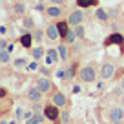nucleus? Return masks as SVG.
Masks as SVG:
<instances>
[{"label":"nucleus","instance_id":"obj_1","mask_svg":"<svg viewBox=\"0 0 124 124\" xmlns=\"http://www.w3.org/2000/svg\"><path fill=\"white\" fill-rule=\"evenodd\" d=\"M78 78H80L82 82H86V84H91V82H95V78H97V71H95L93 66H84L78 71Z\"/></svg>","mask_w":124,"mask_h":124},{"label":"nucleus","instance_id":"obj_2","mask_svg":"<svg viewBox=\"0 0 124 124\" xmlns=\"http://www.w3.org/2000/svg\"><path fill=\"white\" fill-rule=\"evenodd\" d=\"M108 117H109V122L111 124H122L124 122V109L119 108V106H115V108L109 109Z\"/></svg>","mask_w":124,"mask_h":124},{"label":"nucleus","instance_id":"obj_3","mask_svg":"<svg viewBox=\"0 0 124 124\" xmlns=\"http://www.w3.org/2000/svg\"><path fill=\"white\" fill-rule=\"evenodd\" d=\"M44 115H46V119L53 120V122H57V120L60 119V111H58V108H57L55 104L44 106Z\"/></svg>","mask_w":124,"mask_h":124},{"label":"nucleus","instance_id":"obj_4","mask_svg":"<svg viewBox=\"0 0 124 124\" xmlns=\"http://www.w3.org/2000/svg\"><path fill=\"white\" fill-rule=\"evenodd\" d=\"M113 73H115V66H113L111 62H104L101 66V78L102 80H108V78H111L113 77Z\"/></svg>","mask_w":124,"mask_h":124},{"label":"nucleus","instance_id":"obj_5","mask_svg":"<svg viewBox=\"0 0 124 124\" xmlns=\"http://www.w3.org/2000/svg\"><path fill=\"white\" fill-rule=\"evenodd\" d=\"M46 37L51 40V42H57V40L60 39V33H58L57 24H49V26L46 27Z\"/></svg>","mask_w":124,"mask_h":124},{"label":"nucleus","instance_id":"obj_6","mask_svg":"<svg viewBox=\"0 0 124 124\" xmlns=\"http://www.w3.org/2000/svg\"><path fill=\"white\" fill-rule=\"evenodd\" d=\"M35 86H37V88H39L42 93H47V91L51 89V80H49L47 77H44V75H42V77H39V78H37Z\"/></svg>","mask_w":124,"mask_h":124},{"label":"nucleus","instance_id":"obj_7","mask_svg":"<svg viewBox=\"0 0 124 124\" xmlns=\"http://www.w3.org/2000/svg\"><path fill=\"white\" fill-rule=\"evenodd\" d=\"M68 22L71 24V26H80L82 22H84V15H82V11H71L70 16H68Z\"/></svg>","mask_w":124,"mask_h":124},{"label":"nucleus","instance_id":"obj_8","mask_svg":"<svg viewBox=\"0 0 124 124\" xmlns=\"http://www.w3.org/2000/svg\"><path fill=\"white\" fill-rule=\"evenodd\" d=\"M51 101H53V104L57 106V108H64V106L68 104V99H66V95H64L62 91L53 93V99H51Z\"/></svg>","mask_w":124,"mask_h":124},{"label":"nucleus","instance_id":"obj_9","mask_svg":"<svg viewBox=\"0 0 124 124\" xmlns=\"http://www.w3.org/2000/svg\"><path fill=\"white\" fill-rule=\"evenodd\" d=\"M26 95H27V99H29L31 102H39L40 99H42V91H40L37 86H35V88H29Z\"/></svg>","mask_w":124,"mask_h":124},{"label":"nucleus","instance_id":"obj_10","mask_svg":"<svg viewBox=\"0 0 124 124\" xmlns=\"http://www.w3.org/2000/svg\"><path fill=\"white\" fill-rule=\"evenodd\" d=\"M109 44H119V46H124V39H122V35H119V33H111V35L106 39L104 46H109Z\"/></svg>","mask_w":124,"mask_h":124},{"label":"nucleus","instance_id":"obj_11","mask_svg":"<svg viewBox=\"0 0 124 124\" xmlns=\"http://www.w3.org/2000/svg\"><path fill=\"white\" fill-rule=\"evenodd\" d=\"M58 49H47L46 51V64L47 66H51V64H55V62L58 60Z\"/></svg>","mask_w":124,"mask_h":124},{"label":"nucleus","instance_id":"obj_12","mask_svg":"<svg viewBox=\"0 0 124 124\" xmlns=\"http://www.w3.org/2000/svg\"><path fill=\"white\" fill-rule=\"evenodd\" d=\"M57 27H58V33H60V39H66V35L70 33V22H66V20H58Z\"/></svg>","mask_w":124,"mask_h":124},{"label":"nucleus","instance_id":"obj_13","mask_svg":"<svg viewBox=\"0 0 124 124\" xmlns=\"http://www.w3.org/2000/svg\"><path fill=\"white\" fill-rule=\"evenodd\" d=\"M46 15L51 18H58L62 15V8L60 6H49V8H46Z\"/></svg>","mask_w":124,"mask_h":124},{"label":"nucleus","instance_id":"obj_14","mask_svg":"<svg viewBox=\"0 0 124 124\" xmlns=\"http://www.w3.org/2000/svg\"><path fill=\"white\" fill-rule=\"evenodd\" d=\"M20 44H22V47H27V49H29L31 44H33V35H31V33H24V35L20 37Z\"/></svg>","mask_w":124,"mask_h":124},{"label":"nucleus","instance_id":"obj_15","mask_svg":"<svg viewBox=\"0 0 124 124\" xmlns=\"http://www.w3.org/2000/svg\"><path fill=\"white\" fill-rule=\"evenodd\" d=\"M31 57L35 58V60H40V58L44 57V47H42V46L33 47V49H31Z\"/></svg>","mask_w":124,"mask_h":124},{"label":"nucleus","instance_id":"obj_16","mask_svg":"<svg viewBox=\"0 0 124 124\" xmlns=\"http://www.w3.org/2000/svg\"><path fill=\"white\" fill-rule=\"evenodd\" d=\"M44 119H46V115H42V113H35L29 120H26V124H40V122H44Z\"/></svg>","mask_w":124,"mask_h":124},{"label":"nucleus","instance_id":"obj_17","mask_svg":"<svg viewBox=\"0 0 124 124\" xmlns=\"http://www.w3.org/2000/svg\"><path fill=\"white\" fill-rule=\"evenodd\" d=\"M80 8H93V6L99 4V0H75Z\"/></svg>","mask_w":124,"mask_h":124},{"label":"nucleus","instance_id":"obj_18","mask_svg":"<svg viewBox=\"0 0 124 124\" xmlns=\"http://www.w3.org/2000/svg\"><path fill=\"white\" fill-rule=\"evenodd\" d=\"M95 18H97L99 22H108V11H106V9H97Z\"/></svg>","mask_w":124,"mask_h":124},{"label":"nucleus","instance_id":"obj_19","mask_svg":"<svg viewBox=\"0 0 124 124\" xmlns=\"http://www.w3.org/2000/svg\"><path fill=\"white\" fill-rule=\"evenodd\" d=\"M9 60H11V53H9L8 49H0V62H2V64H8Z\"/></svg>","mask_w":124,"mask_h":124},{"label":"nucleus","instance_id":"obj_20","mask_svg":"<svg viewBox=\"0 0 124 124\" xmlns=\"http://www.w3.org/2000/svg\"><path fill=\"white\" fill-rule=\"evenodd\" d=\"M77 39H78V37H77V33H75V29H70V33L66 35V39H64V40H66L68 44H73Z\"/></svg>","mask_w":124,"mask_h":124},{"label":"nucleus","instance_id":"obj_21","mask_svg":"<svg viewBox=\"0 0 124 124\" xmlns=\"http://www.w3.org/2000/svg\"><path fill=\"white\" fill-rule=\"evenodd\" d=\"M58 55H60V60H68V49L64 44H58Z\"/></svg>","mask_w":124,"mask_h":124},{"label":"nucleus","instance_id":"obj_22","mask_svg":"<svg viewBox=\"0 0 124 124\" xmlns=\"http://www.w3.org/2000/svg\"><path fill=\"white\" fill-rule=\"evenodd\" d=\"M13 9H15L16 15H24V9H26V6H24V2H15Z\"/></svg>","mask_w":124,"mask_h":124},{"label":"nucleus","instance_id":"obj_23","mask_svg":"<svg viewBox=\"0 0 124 124\" xmlns=\"http://www.w3.org/2000/svg\"><path fill=\"white\" fill-rule=\"evenodd\" d=\"M73 29H75V33H77V37H78V39H84V37H86V33H84L86 29H84L82 26H75Z\"/></svg>","mask_w":124,"mask_h":124},{"label":"nucleus","instance_id":"obj_24","mask_svg":"<svg viewBox=\"0 0 124 124\" xmlns=\"http://www.w3.org/2000/svg\"><path fill=\"white\" fill-rule=\"evenodd\" d=\"M13 64H15V68H24V66H27L26 58H16V60H13Z\"/></svg>","mask_w":124,"mask_h":124},{"label":"nucleus","instance_id":"obj_25","mask_svg":"<svg viewBox=\"0 0 124 124\" xmlns=\"http://www.w3.org/2000/svg\"><path fill=\"white\" fill-rule=\"evenodd\" d=\"M60 122L62 124H68V122H70V111H62L60 113Z\"/></svg>","mask_w":124,"mask_h":124},{"label":"nucleus","instance_id":"obj_26","mask_svg":"<svg viewBox=\"0 0 124 124\" xmlns=\"http://www.w3.org/2000/svg\"><path fill=\"white\" fill-rule=\"evenodd\" d=\"M55 77L60 78V80H64V78H68V73H66V70H58L57 73H55Z\"/></svg>","mask_w":124,"mask_h":124},{"label":"nucleus","instance_id":"obj_27","mask_svg":"<svg viewBox=\"0 0 124 124\" xmlns=\"http://www.w3.org/2000/svg\"><path fill=\"white\" fill-rule=\"evenodd\" d=\"M24 26H26V27H29V29H31V27L35 26V24H33V18H29V16H26V18H24Z\"/></svg>","mask_w":124,"mask_h":124},{"label":"nucleus","instance_id":"obj_28","mask_svg":"<svg viewBox=\"0 0 124 124\" xmlns=\"http://www.w3.org/2000/svg\"><path fill=\"white\" fill-rule=\"evenodd\" d=\"M24 115H26V111H24L22 108H16V111H15V117H16V119H24Z\"/></svg>","mask_w":124,"mask_h":124},{"label":"nucleus","instance_id":"obj_29","mask_svg":"<svg viewBox=\"0 0 124 124\" xmlns=\"http://www.w3.org/2000/svg\"><path fill=\"white\" fill-rule=\"evenodd\" d=\"M26 68H27V70H29V71H35L37 68H39V62H37V60H35V62H29V64H27Z\"/></svg>","mask_w":124,"mask_h":124},{"label":"nucleus","instance_id":"obj_30","mask_svg":"<svg viewBox=\"0 0 124 124\" xmlns=\"http://www.w3.org/2000/svg\"><path fill=\"white\" fill-rule=\"evenodd\" d=\"M8 46H9V44H8V40H6V39L0 40V49H8Z\"/></svg>","mask_w":124,"mask_h":124},{"label":"nucleus","instance_id":"obj_31","mask_svg":"<svg viewBox=\"0 0 124 124\" xmlns=\"http://www.w3.org/2000/svg\"><path fill=\"white\" fill-rule=\"evenodd\" d=\"M51 2V6H62L64 4V0H49Z\"/></svg>","mask_w":124,"mask_h":124},{"label":"nucleus","instance_id":"obj_32","mask_svg":"<svg viewBox=\"0 0 124 124\" xmlns=\"http://www.w3.org/2000/svg\"><path fill=\"white\" fill-rule=\"evenodd\" d=\"M33 39L40 40V39H42V33H40V31H35V33H33Z\"/></svg>","mask_w":124,"mask_h":124},{"label":"nucleus","instance_id":"obj_33","mask_svg":"<svg viewBox=\"0 0 124 124\" xmlns=\"http://www.w3.org/2000/svg\"><path fill=\"white\" fill-rule=\"evenodd\" d=\"M6 33H8V27H6V26H0V35L4 37Z\"/></svg>","mask_w":124,"mask_h":124},{"label":"nucleus","instance_id":"obj_34","mask_svg":"<svg viewBox=\"0 0 124 124\" xmlns=\"http://www.w3.org/2000/svg\"><path fill=\"white\" fill-rule=\"evenodd\" d=\"M35 9H37V11H44V4H40V2L35 4Z\"/></svg>","mask_w":124,"mask_h":124},{"label":"nucleus","instance_id":"obj_35","mask_svg":"<svg viewBox=\"0 0 124 124\" xmlns=\"http://www.w3.org/2000/svg\"><path fill=\"white\" fill-rule=\"evenodd\" d=\"M6 93H8V91H6V88H2V89H0V97H6Z\"/></svg>","mask_w":124,"mask_h":124},{"label":"nucleus","instance_id":"obj_36","mask_svg":"<svg viewBox=\"0 0 124 124\" xmlns=\"http://www.w3.org/2000/svg\"><path fill=\"white\" fill-rule=\"evenodd\" d=\"M13 49H15V44H9V46H8V51H9V53H11Z\"/></svg>","mask_w":124,"mask_h":124},{"label":"nucleus","instance_id":"obj_37","mask_svg":"<svg viewBox=\"0 0 124 124\" xmlns=\"http://www.w3.org/2000/svg\"><path fill=\"white\" fill-rule=\"evenodd\" d=\"M80 91V86H73V93H78Z\"/></svg>","mask_w":124,"mask_h":124},{"label":"nucleus","instance_id":"obj_38","mask_svg":"<svg viewBox=\"0 0 124 124\" xmlns=\"http://www.w3.org/2000/svg\"><path fill=\"white\" fill-rule=\"evenodd\" d=\"M120 89L124 91V77H122V80H120Z\"/></svg>","mask_w":124,"mask_h":124},{"label":"nucleus","instance_id":"obj_39","mask_svg":"<svg viewBox=\"0 0 124 124\" xmlns=\"http://www.w3.org/2000/svg\"><path fill=\"white\" fill-rule=\"evenodd\" d=\"M9 124H16V120H11V122H9Z\"/></svg>","mask_w":124,"mask_h":124},{"label":"nucleus","instance_id":"obj_40","mask_svg":"<svg viewBox=\"0 0 124 124\" xmlns=\"http://www.w3.org/2000/svg\"><path fill=\"white\" fill-rule=\"evenodd\" d=\"M35 2H44V0H35Z\"/></svg>","mask_w":124,"mask_h":124},{"label":"nucleus","instance_id":"obj_41","mask_svg":"<svg viewBox=\"0 0 124 124\" xmlns=\"http://www.w3.org/2000/svg\"><path fill=\"white\" fill-rule=\"evenodd\" d=\"M122 104H124V97H122Z\"/></svg>","mask_w":124,"mask_h":124}]
</instances>
